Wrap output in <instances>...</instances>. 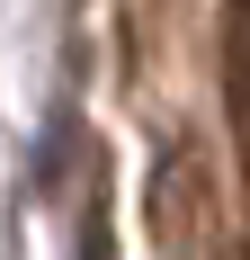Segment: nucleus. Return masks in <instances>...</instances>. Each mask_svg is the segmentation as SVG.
Segmentation results:
<instances>
[{
    "label": "nucleus",
    "instance_id": "1",
    "mask_svg": "<svg viewBox=\"0 0 250 260\" xmlns=\"http://www.w3.org/2000/svg\"><path fill=\"white\" fill-rule=\"evenodd\" d=\"M224 108H232V144L250 161V45H232V63H224Z\"/></svg>",
    "mask_w": 250,
    "mask_h": 260
}]
</instances>
